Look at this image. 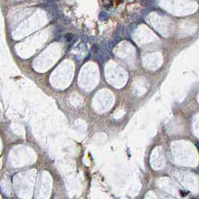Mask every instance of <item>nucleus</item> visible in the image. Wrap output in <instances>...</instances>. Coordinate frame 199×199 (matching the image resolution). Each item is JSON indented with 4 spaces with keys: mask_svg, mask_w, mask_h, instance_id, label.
Returning <instances> with one entry per match:
<instances>
[{
    "mask_svg": "<svg viewBox=\"0 0 199 199\" xmlns=\"http://www.w3.org/2000/svg\"><path fill=\"white\" fill-rule=\"evenodd\" d=\"M72 34H66V38L67 41H70L71 39H72Z\"/></svg>",
    "mask_w": 199,
    "mask_h": 199,
    "instance_id": "obj_1",
    "label": "nucleus"
},
{
    "mask_svg": "<svg viewBox=\"0 0 199 199\" xmlns=\"http://www.w3.org/2000/svg\"><path fill=\"white\" fill-rule=\"evenodd\" d=\"M92 51L95 52V53H96V52H98V51H99V47L97 46H94L92 47Z\"/></svg>",
    "mask_w": 199,
    "mask_h": 199,
    "instance_id": "obj_2",
    "label": "nucleus"
},
{
    "mask_svg": "<svg viewBox=\"0 0 199 199\" xmlns=\"http://www.w3.org/2000/svg\"><path fill=\"white\" fill-rule=\"evenodd\" d=\"M121 1H122V0H116V4H119V2H121Z\"/></svg>",
    "mask_w": 199,
    "mask_h": 199,
    "instance_id": "obj_3",
    "label": "nucleus"
}]
</instances>
